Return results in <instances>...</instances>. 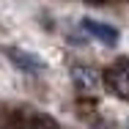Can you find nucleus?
<instances>
[{"label": "nucleus", "mask_w": 129, "mask_h": 129, "mask_svg": "<svg viewBox=\"0 0 129 129\" xmlns=\"http://www.w3.org/2000/svg\"><path fill=\"white\" fill-rule=\"evenodd\" d=\"M126 66H129V63H126Z\"/></svg>", "instance_id": "0eeeda50"}, {"label": "nucleus", "mask_w": 129, "mask_h": 129, "mask_svg": "<svg viewBox=\"0 0 129 129\" xmlns=\"http://www.w3.org/2000/svg\"><path fill=\"white\" fill-rule=\"evenodd\" d=\"M72 74L77 77V82H80V85H88V88L93 85V72H85V69L74 66V69H72Z\"/></svg>", "instance_id": "20e7f679"}, {"label": "nucleus", "mask_w": 129, "mask_h": 129, "mask_svg": "<svg viewBox=\"0 0 129 129\" xmlns=\"http://www.w3.org/2000/svg\"><path fill=\"white\" fill-rule=\"evenodd\" d=\"M6 55L11 58L14 66H19V69H25V72H41V69H44V60H41V58H36V55H30V52H22V50H17V47H6Z\"/></svg>", "instance_id": "f257e3e1"}, {"label": "nucleus", "mask_w": 129, "mask_h": 129, "mask_svg": "<svg viewBox=\"0 0 129 129\" xmlns=\"http://www.w3.org/2000/svg\"><path fill=\"white\" fill-rule=\"evenodd\" d=\"M93 3H99V0H93Z\"/></svg>", "instance_id": "423d86ee"}, {"label": "nucleus", "mask_w": 129, "mask_h": 129, "mask_svg": "<svg viewBox=\"0 0 129 129\" xmlns=\"http://www.w3.org/2000/svg\"><path fill=\"white\" fill-rule=\"evenodd\" d=\"M27 129H58V126L52 124L50 118H33V121L27 124Z\"/></svg>", "instance_id": "39448f33"}, {"label": "nucleus", "mask_w": 129, "mask_h": 129, "mask_svg": "<svg viewBox=\"0 0 129 129\" xmlns=\"http://www.w3.org/2000/svg\"><path fill=\"white\" fill-rule=\"evenodd\" d=\"M107 88H113L118 96L129 99V77L121 72H107Z\"/></svg>", "instance_id": "7ed1b4c3"}, {"label": "nucleus", "mask_w": 129, "mask_h": 129, "mask_svg": "<svg viewBox=\"0 0 129 129\" xmlns=\"http://www.w3.org/2000/svg\"><path fill=\"white\" fill-rule=\"evenodd\" d=\"M82 27L91 33V36H96L102 44H115L118 41V30L110 25H104V22H96V19H82Z\"/></svg>", "instance_id": "f03ea898"}]
</instances>
